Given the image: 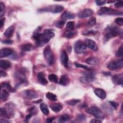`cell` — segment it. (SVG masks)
<instances>
[{"label": "cell", "mask_w": 123, "mask_h": 123, "mask_svg": "<svg viewBox=\"0 0 123 123\" xmlns=\"http://www.w3.org/2000/svg\"><path fill=\"white\" fill-rule=\"evenodd\" d=\"M40 27H38L33 36V38L38 46H42L47 43L54 36V33L49 29H46L41 33L39 32Z\"/></svg>", "instance_id": "cell-1"}, {"label": "cell", "mask_w": 123, "mask_h": 123, "mask_svg": "<svg viewBox=\"0 0 123 123\" xmlns=\"http://www.w3.org/2000/svg\"><path fill=\"white\" fill-rule=\"evenodd\" d=\"M119 34L120 29L117 26H108L105 30V39L108 40L111 37H116Z\"/></svg>", "instance_id": "cell-2"}, {"label": "cell", "mask_w": 123, "mask_h": 123, "mask_svg": "<svg viewBox=\"0 0 123 123\" xmlns=\"http://www.w3.org/2000/svg\"><path fill=\"white\" fill-rule=\"evenodd\" d=\"M43 56L46 62L49 65H52L54 62V55L49 46L45 47L43 51Z\"/></svg>", "instance_id": "cell-3"}, {"label": "cell", "mask_w": 123, "mask_h": 123, "mask_svg": "<svg viewBox=\"0 0 123 123\" xmlns=\"http://www.w3.org/2000/svg\"><path fill=\"white\" fill-rule=\"evenodd\" d=\"M98 13L99 15H102L104 14L107 15H122L123 12L114 10L107 7H103L100 8L98 11Z\"/></svg>", "instance_id": "cell-4"}, {"label": "cell", "mask_w": 123, "mask_h": 123, "mask_svg": "<svg viewBox=\"0 0 123 123\" xmlns=\"http://www.w3.org/2000/svg\"><path fill=\"white\" fill-rule=\"evenodd\" d=\"M64 9L62 6L60 5H52L39 10L40 12H51L52 13H59Z\"/></svg>", "instance_id": "cell-5"}, {"label": "cell", "mask_w": 123, "mask_h": 123, "mask_svg": "<svg viewBox=\"0 0 123 123\" xmlns=\"http://www.w3.org/2000/svg\"><path fill=\"white\" fill-rule=\"evenodd\" d=\"M86 111L87 113L92 114L97 118L100 119L104 117L103 114L101 111L96 106H92L88 108L86 110Z\"/></svg>", "instance_id": "cell-6"}, {"label": "cell", "mask_w": 123, "mask_h": 123, "mask_svg": "<svg viewBox=\"0 0 123 123\" xmlns=\"http://www.w3.org/2000/svg\"><path fill=\"white\" fill-rule=\"evenodd\" d=\"M94 79V75L92 72L88 71L86 72L84 74V76L80 77V81L84 84H88L93 81Z\"/></svg>", "instance_id": "cell-7"}, {"label": "cell", "mask_w": 123, "mask_h": 123, "mask_svg": "<svg viewBox=\"0 0 123 123\" xmlns=\"http://www.w3.org/2000/svg\"><path fill=\"white\" fill-rule=\"evenodd\" d=\"M74 50L77 53H83L86 51V47L85 43L82 40L77 41L74 44Z\"/></svg>", "instance_id": "cell-8"}, {"label": "cell", "mask_w": 123, "mask_h": 123, "mask_svg": "<svg viewBox=\"0 0 123 123\" xmlns=\"http://www.w3.org/2000/svg\"><path fill=\"white\" fill-rule=\"evenodd\" d=\"M123 65V61L122 59H117L111 62L108 64V67L111 70H116L122 67Z\"/></svg>", "instance_id": "cell-9"}, {"label": "cell", "mask_w": 123, "mask_h": 123, "mask_svg": "<svg viewBox=\"0 0 123 123\" xmlns=\"http://www.w3.org/2000/svg\"><path fill=\"white\" fill-rule=\"evenodd\" d=\"M93 13V11L92 10L90 9H85L78 14V16L80 18H84L92 15Z\"/></svg>", "instance_id": "cell-10"}, {"label": "cell", "mask_w": 123, "mask_h": 123, "mask_svg": "<svg viewBox=\"0 0 123 123\" xmlns=\"http://www.w3.org/2000/svg\"><path fill=\"white\" fill-rule=\"evenodd\" d=\"M86 47L93 51H96L98 49V46L95 42L89 39H86L85 42Z\"/></svg>", "instance_id": "cell-11"}, {"label": "cell", "mask_w": 123, "mask_h": 123, "mask_svg": "<svg viewBox=\"0 0 123 123\" xmlns=\"http://www.w3.org/2000/svg\"><path fill=\"white\" fill-rule=\"evenodd\" d=\"M68 56L67 53L65 51L63 50L61 55V61L64 67L66 68L68 67Z\"/></svg>", "instance_id": "cell-12"}, {"label": "cell", "mask_w": 123, "mask_h": 123, "mask_svg": "<svg viewBox=\"0 0 123 123\" xmlns=\"http://www.w3.org/2000/svg\"><path fill=\"white\" fill-rule=\"evenodd\" d=\"M123 74H116L113 75L112 77V81L116 85H122L123 84Z\"/></svg>", "instance_id": "cell-13"}, {"label": "cell", "mask_w": 123, "mask_h": 123, "mask_svg": "<svg viewBox=\"0 0 123 123\" xmlns=\"http://www.w3.org/2000/svg\"><path fill=\"white\" fill-rule=\"evenodd\" d=\"M75 17V14L71 12L66 11H65L61 15V18L63 20H67L69 19H72L74 18Z\"/></svg>", "instance_id": "cell-14"}, {"label": "cell", "mask_w": 123, "mask_h": 123, "mask_svg": "<svg viewBox=\"0 0 123 123\" xmlns=\"http://www.w3.org/2000/svg\"><path fill=\"white\" fill-rule=\"evenodd\" d=\"M94 93L95 95L101 99H105L106 97V93L105 91L100 88H97L95 89Z\"/></svg>", "instance_id": "cell-15"}, {"label": "cell", "mask_w": 123, "mask_h": 123, "mask_svg": "<svg viewBox=\"0 0 123 123\" xmlns=\"http://www.w3.org/2000/svg\"><path fill=\"white\" fill-rule=\"evenodd\" d=\"M25 94L27 98L29 99L36 98L38 97L37 92L33 89H28L25 91Z\"/></svg>", "instance_id": "cell-16"}, {"label": "cell", "mask_w": 123, "mask_h": 123, "mask_svg": "<svg viewBox=\"0 0 123 123\" xmlns=\"http://www.w3.org/2000/svg\"><path fill=\"white\" fill-rule=\"evenodd\" d=\"M12 53V50L9 48H3L0 50V58L5 57L10 55Z\"/></svg>", "instance_id": "cell-17"}, {"label": "cell", "mask_w": 123, "mask_h": 123, "mask_svg": "<svg viewBox=\"0 0 123 123\" xmlns=\"http://www.w3.org/2000/svg\"><path fill=\"white\" fill-rule=\"evenodd\" d=\"M1 88H4L10 92L14 93L15 91V89L13 88L8 82H3L0 85Z\"/></svg>", "instance_id": "cell-18"}, {"label": "cell", "mask_w": 123, "mask_h": 123, "mask_svg": "<svg viewBox=\"0 0 123 123\" xmlns=\"http://www.w3.org/2000/svg\"><path fill=\"white\" fill-rule=\"evenodd\" d=\"M70 82L69 78L67 74H63L61 76L60 81H59V84L61 85L62 86H66Z\"/></svg>", "instance_id": "cell-19"}, {"label": "cell", "mask_w": 123, "mask_h": 123, "mask_svg": "<svg viewBox=\"0 0 123 123\" xmlns=\"http://www.w3.org/2000/svg\"><path fill=\"white\" fill-rule=\"evenodd\" d=\"M50 109L55 112L60 111L63 108V106L61 103H54L50 106Z\"/></svg>", "instance_id": "cell-20"}, {"label": "cell", "mask_w": 123, "mask_h": 123, "mask_svg": "<svg viewBox=\"0 0 123 123\" xmlns=\"http://www.w3.org/2000/svg\"><path fill=\"white\" fill-rule=\"evenodd\" d=\"M11 66V63L10 61L6 60H1L0 62V67L1 69L4 70H7L8 68H9Z\"/></svg>", "instance_id": "cell-21"}, {"label": "cell", "mask_w": 123, "mask_h": 123, "mask_svg": "<svg viewBox=\"0 0 123 123\" xmlns=\"http://www.w3.org/2000/svg\"><path fill=\"white\" fill-rule=\"evenodd\" d=\"M86 62L89 65H95L98 63L99 60L97 58L91 57L86 59Z\"/></svg>", "instance_id": "cell-22"}, {"label": "cell", "mask_w": 123, "mask_h": 123, "mask_svg": "<svg viewBox=\"0 0 123 123\" xmlns=\"http://www.w3.org/2000/svg\"><path fill=\"white\" fill-rule=\"evenodd\" d=\"M37 79L39 82L43 85H45L48 83L47 80L45 78V75L43 72H40L38 73L37 75Z\"/></svg>", "instance_id": "cell-23"}, {"label": "cell", "mask_w": 123, "mask_h": 123, "mask_svg": "<svg viewBox=\"0 0 123 123\" xmlns=\"http://www.w3.org/2000/svg\"><path fill=\"white\" fill-rule=\"evenodd\" d=\"M14 31V27L12 26H10L8 28H7L5 31L4 33V36L8 37V38H10L11 37L13 34Z\"/></svg>", "instance_id": "cell-24"}, {"label": "cell", "mask_w": 123, "mask_h": 123, "mask_svg": "<svg viewBox=\"0 0 123 123\" xmlns=\"http://www.w3.org/2000/svg\"><path fill=\"white\" fill-rule=\"evenodd\" d=\"M9 93L5 89L1 88V99L3 101L7 100L9 96Z\"/></svg>", "instance_id": "cell-25"}, {"label": "cell", "mask_w": 123, "mask_h": 123, "mask_svg": "<svg viewBox=\"0 0 123 123\" xmlns=\"http://www.w3.org/2000/svg\"><path fill=\"white\" fill-rule=\"evenodd\" d=\"M76 34H77V32L73 30H67L63 34L64 36L68 38H72Z\"/></svg>", "instance_id": "cell-26"}, {"label": "cell", "mask_w": 123, "mask_h": 123, "mask_svg": "<svg viewBox=\"0 0 123 123\" xmlns=\"http://www.w3.org/2000/svg\"><path fill=\"white\" fill-rule=\"evenodd\" d=\"M40 109L42 112L46 115H47L49 113V110L48 108V106L44 103H41L40 104Z\"/></svg>", "instance_id": "cell-27"}, {"label": "cell", "mask_w": 123, "mask_h": 123, "mask_svg": "<svg viewBox=\"0 0 123 123\" xmlns=\"http://www.w3.org/2000/svg\"><path fill=\"white\" fill-rule=\"evenodd\" d=\"M46 97L48 99H49V100H51V101H56L57 100L56 95L52 93H51V92H48L46 93Z\"/></svg>", "instance_id": "cell-28"}, {"label": "cell", "mask_w": 123, "mask_h": 123, "mask_svg": "<svg viewBox=\"0 0 123 123\" xmlns=\"http://www.w3.org/2000/svg\"><path fill=\"white\" fill-rule=\"evenodd\" d=\"M33 48V45L32 44L28 43L23 45L22 47V50L23 51H29L31 50Z\"/></svg>", "instance_id": "cell-29"}, {"label": "cell", "mask_w": 123, "mask_h": 123, "mask_svg": "<svg viewBox=\"0 0 123 123\" xmlns=\"http://www.w3.org/2000/svg\"><path fill=\"white\" fill-rule=\"evenodd\" d=\"M48 78L50 82H54L55 83H58V77L55 74H49L48 76Z\"/></svg>", "instance_id": "cell-30"}, {"label": "cell", "mask_w": 123, "mask_h": 123, "mask_svg": "<svg viewBox=\"0 0 123 123\" xmlns=\"http://www.w3.org/2000/svg\"><path fill=\"white\" fill-rule=\"evenodd\" d=\"M70 117L67 114H63L62 115L59 119L58 122L59 123H64L69 120Z\"/></svg>", "instance_id": "cell-31"}, {"label": "cell", "mask_w": 123, "mask_h": 123, "mask_svg": "<svg viewBox=\"0 0 123 123\" xmlns=\"http://www.w3.org/2000/svg\"><path fill=\"white\" fill-rule=\"evenodd\" d=\"M79 102H80V99H70V100H69L66 101V103L68 105H71V106H74L76 104L79 103Z\"/></svg>", "instance_id": "cell-32"}, {"label": "cell", "mask_w": 123, "mask_h": 123, "mask_svg": "<svg viewBox=\"0 0 123 123\" xmlns=\"http://www.w3.org/2000/svg\"><path fill=\"white\" fill-rule=\"evenodd\" d=\"M0 115L1 117L9 118L8 115L5 107H1L0 109Z\"/></svg>", "instance_id": "cell-33"}, {"label": "cell", "mask_w": 123, "mask_h": 123, "mask_svg": "<svg viewBox=\"0 0 123 123\" xmlns=\"http://www.w3.org/2000/svg\"><path fill=\"white\" fill-rule=\"evenodd\" d=\"M74 64L75 65L76 67H79V68H82L84 69H85V70H86L87 71H90V68L89 67H88V66H86V65H83V64H80L78 62H74Z\"/></svg>", "instance_id": "cell-34"}, {"label": "cell", "mask_w": 123, "mask_h": 123, "mask_svg": "<svg viewBox=\"0 0 123 123\" xmlns=\"http://www.w3.org/2000/svg\"><path fill=\"white\" fill-rule=\"evenodd\" d=\"M66 29L68 30H73L74 27V22L69 21L66 24Z\"/></svg>", "instance_id": "cell-35"}, {"label": "cell", "mask_w": 123, "mask_h": 123, "mask_svg": "<svg viewBox=\"0 0 123 123\" xmlns=\"http://www.w3.org/2000/svg\"><path fill=\"white\" fill-rule=\"evenodd\" d=\"M123 44L120 46V47H119V48L118 49L116 53V56L118 57H122L123 56Z\"/></svg>", "instance_id": "cell-36"}, {"label": "cell", "mask_w": 123, "mask_h": 123, "mask_svg": "<svg viewBox=\"0 0 123 123\" xmlns=\"http://www.w3.org/2000/svg\"><path fill=\"white\" fill-rule=\"evenodd\" d=\"M88 24L90 26H93L96 24V18L95 17H91L88 20Z\"/></svg>", "instance_id": "cell-37"}, {"label": "cell", "mask_w": 123, "mask_h": 123, "mask_svg": "<svg viewBox=\"0 0 123 123\" xmlns=\"http://www.w3.org/2000/svg\"><path fill=\"white\" fill-rule=\"evenodd\" d=\"M114 22L116 24L120 26H122L123 25V18L122 17H119V18H116L114 20Z\"/></svg>", "instance_id": "cell-38"}, {"label": "cell", "mask_w": 123, "mask_h": 123, "mask_svg": "<svg viewBox=\"0 0 123 123\" xmlns=\"http://www.w3.org/2000/svg\"><path fill=\"white\" fill-rule=\"evenodd\" d=\"M65 22L64 20L59 21L56 24V26L57 27H58L59 28H62L63 25H64Z\"/></svg>", "instance_id": "cell-39"}, {"label": "cell", "mask_w": 123, "mask_h": 123, "mask_svg": "<svg viewBox=\"0 0 123 123\" xmlns=\"http://www.w3.org/2000/svg\"><path fill=\"white\" fill-rule=\"evenodd\" d=\"M96 32L94 30H89L86 31H84L83 32V34L84 35H86V36H89V35H95L96 34Z\"/></svg>", "instance_id": "cell-40"}, {"label": "cell", "mask_w": 123, "mask_h": 123, "mask_svg": "<svg viewBox=\"0 0 123 123\" xmlns=\"http://www.w3.org/2000/svg\"><path fill=\"white\" fill-rule=\"evenodd\" d=\"M123 5V1L121 0V1H118L116 3H115L114 4V6L115 7L119 8L122 7Z\"/></svg>", "instance_id": "cell-41"}, {"label": "cell", "mask_w": 123, "mask_h": 123, "mask_svg": "<svg viewBox=\"0 0 123 123\" xmlns=\"http://www.w3.org/2000/svg\"><path fill=\"white\" fill-rule=\"evenodd\" d=\"M106 1V0H95V2L98 5V6H101L103 5L104 4H105Z\"/></svg>", "instance_id": "cell-42"}, {"label": "cell", "mask_w": 123, "mask_h": 123, "mask_svg": "<svg viewBox=\"0 0 123 123\" xmlns=\"http://www.w3.org/2000/svg\"><path fill=\"white\" fill-rule=\"evenodd\" d=\"M109 103L111 104V105L115 109H117L118 106V104L114 101H109Z\"/></svg>", "instance_id": "cell-43"}, {"label": "cell", "mask_w": 123, "mask_h": 123, "mask_svg": "<svg viewBox=\"0 0 123 123\" xmlns=\"http://www.w3.org/2000/svg\"><path fill=\"white\" fill-rule=\"evenodd\" d=\"M86 119V117L83 114H79L78 115V117H77V119L80 121H83L84 120H85Z\"/></svg>", "instance_id": "cell-44"}, {"label": "cell", "mask_w": 123, "mask_h": 123, "mask_svg": "<svg viewBox=\"0 0 123 123\" xmlns=\"http://www.w3.org/2000/svg\"><path fill=\"white\" fill-rule=\"evenodd\" d=\"M2 42L6 44H12V41L9 39H6L2 41Z\"/></svg>", "instance_id": "cell-45"}, {"label": "cell", "mask_w": 123, "mask_h": 123, "mask_svg": "<svg viewBox=\"0 0 123 123\" xmlns=\"http://www.w3.org/2000/svg\"><path fill=\"white\" fill-rule=\"evenodd\" d=\"M5 20V18H3L0 19V28H2L3 27V26L4 25Z\"/></svg>", "instance_id": "cell-46"}, {"label": "cell", "mask_w": 123, "mask_h": 123, "mask_svg": "<svg viewBox=\"0 0 123 123\" xmlns=\"http://www.w3.org/2000/svg\"><path fill=\"white\" fill-rule=\"evenodd\" d=\"M5 8V5L4 4L2 3V2H0V12H2L4 10Z\"/></svg>", "instance_id": "cell-47"}, {"label": "cell", "mask_w": 123, "mask_h": 123, "mask_svg": "<svg viewBox=\"0 0 123 123\" xmlns=\"http://www.w3.org/2000/svg\"><path fill=\"white\" fill-rule=\"evenodd\" d=\"M54 119H55V117H51L48 118L47 119V122L49 123H51L54 120Z\"/></svg>", "instance_id": "cell-48"}, {"label": "cell", "mask_w": 123, "mask_h": 123, "mask_svg": "<svg viewBox=\"0 0 123 123\" xmlns=\"http://www.w3.org/2000/svg\"><path fill=\"white\" fill-rule=\"evenodd\" d=\"M0 75L1 77H5L6 76H7V74L5 72H4L1 70L0 73Z\"/></svg>", "instance_id": "cell-49"}, {"label": "cell", "mask_w": 123, "mask_h": 123, "mask_svg": "<svg viewBox=\"0 0 123 123\" xmlns=\"http://www.w3.org/2000/svg\"><path fill=\"white\" fill-rule=\"evenodd\" d=\"M90 123H101V121L100 120H98V119H92L91 120V121L90 122Z\"/></svg>", "instance_id": "cell-50"}, {"label": "cell", "mask_w": 123, "mask_h": 123, "mask_svg": "<svg viewBox=\"0 0 123 123\" xmlns=\"http://www.w3.org/2000/svg\"><path fill=\"white\" fill-rule=\"evenodd\" d=\"M32 114L31 113H30L29 114H28V115H27L26 116L25 120H26L27 121H28L30 119V118L32 117Z\"/></svg>", "instance_id": "cell-51"}, {"label": "cell", "mask_w": 123, "mask_h": 123, "mask_svg": "<svg viewBox=\"0 0 123 123\" xmlns=\"http://www.w3.org/2000/svg\"><path fill=\"white\" fill-rule=\"evenodd\" d=\"M0 123H10V122L5 119H1L0 120Z\"/></svg>", "instance_id": "cell-52"}, {"label": "cell", "mask_w": 123, "mask_h": 123, "mask_svg": "<svg viewBox=\"0 0 123 123\" xmlns=\"http://www.w3.org/2000/svg\"><path fill=\"white\" fill-rule=\"evenodd\" d=\"M41 101H42V99H39L38 100L34 101V103H39V102H40Z\"/></svg>", "instance_id": "cell-53"}]
</instances>
